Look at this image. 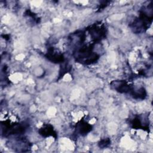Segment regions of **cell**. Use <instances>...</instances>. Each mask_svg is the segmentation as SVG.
Masks as SVG:
<instances>
[{
    "label": "cell",
    "instance_id": "cell-1",
    "mask_svg": "<svg viewBox=\"0 0 153 153\" xmlns=\"http://www.w3.org/2000/svg\"><path fill=\"white\" fill-rule=\"evenodd\" d=\"M90 35L94 41L101 40L105 36V30L104 27H99L98 26H93L90 27Z\"/></svg>",
    "mask_w": 153,
    "mask_h": 153
},
{
    "label": "cell",
    "instance_id": "cell-2",
    "mask_svg": "<svg viewBox=\"0 0 153 153\" xmlns=\"http://www.w3.org/2000/svg\"><path fill=\"white\" fill-rule=\"evenodd\" d=\"M114 84L112 87H114L115 90L121 93H130L133 89V88L131 85H128L126 81H115L114 82Z\"/></svg>",
    "mask_w": 153,
    "mask_h": 153
},
{
    "label": "cell",
    "instance_id": "cell-3",
    "mask_svg": "<svg viewBox=\"0 0 153 153\" xmlns=\"http://www.w3.org/2000/svg\"><path fill=\"white\" fill-rule=\"evenodd\" d=\"M46 57L50 61L54 63H60L64 60V57L62 54H57L54 51L53 49L49 50L47 53Z\"/></svg>",
    "mask_w": 153,
    "mask_h": 153
},
{
    "label": "cell",
    "instance_id": "cell-4",
    "mask_svg": "<svg viewBox=\"0 0 153 153\" xmlns=\"http://www.w3.org/2000/svg\"><path fill=\"white\" fill-rule=\"evenodd\" d=\"M41 135L44 137H48V136H54L56 135V133L53 130V128L51 126L48 125L46 126L45 127L40 128L39 131Z\"/></svg>",
    "mask_w": 153,
    "mask_h": 153
},
{
    "label": "cell",
    "instance_id": "cell-5",
    "mask_svg": "<svg viewBox=\"0 0 153 153\" xmlns=\"http://www.w3.org/2000/svg\"><path fill=\"white\" fill-rule=\"evenodd\" d=\"M77 128L81 134H86L91 130V126L86 122H81L79 124Z\"/></svg>",
    "mask_w": 153,
    "mask_h": 153
},
{
    "label": "cell",
    "instance_id": "cell-6",
    "mask_svg": "<svg viewBox=\"0 0 153 153\" xmlns=\"http://www.w3.org/2000/svg\"><path fill=\"white\" fill-rule=\"evenodd\" d=\"M110 143V140L109 139H104L101 140L99 143V145L100 148H105Z\"/></svg>",
    "mask_w": 153,
    "mask_h": 153
}]
</instances>
